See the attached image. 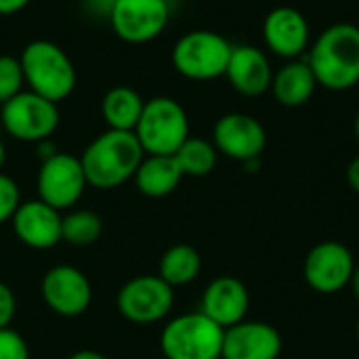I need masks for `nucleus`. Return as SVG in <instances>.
Instances as JSON below:
<instances>
[{"label":"nucleus","instance_id":"f257e3e1","mask_svg":"<svg viewBox=\"0 0 359 359\" xmlns=\"http://www.w3.org/2000/svg\"><path fill=\"white\" fill-rule=\"evenodd\" d=\"M309 67L318 86L349 90L359 84V27L334 23L326 27L309 50Z\"/></svg>","mask_w":359,"mask_h":359},{"label":"nucleus","instance_id":"f03ea898","mask_svg":"<svg viewBox=\"0 0 359 359\" xmlns=\"http://www.w3.org/2000/svg\"><path fill=\"white\" fill-rule=\"evenodd\" d=\"M145 151L128 130H105L80 156L86 183L97 189H114L135 177Z\"/></svg>","mask_w":359,"mask_h":359},{"label":"nucleus","instance_id":"7ed1b4c3","mask_svg":"<svg viewBox=\"0 0 359 359\" xmlns=\"http://www.w3.org/2000/svg\"><path fill=\"white\" fill-rule=\"evenodd\" d=\"M19 61L29 90L53 103L67 99L76 88V67L72 59L50 40L29 42Z\"/></svg>","mask_w":359,"mask_h":359},{"label":"nucleus","instance_id":"20e7f679","mask_svg":"<svg viewBox=\"0 0 359 359\" xmlns=\"http://www.w3.org/2000/svg\"><path fill=\"white\" fill-rule=\"evenodd\" d=\"M135 137L147 156H175L189 137V118L179 101L154 97L143 105Z\"/></svg>","mask_w":359,"mask_h":359},{"label":"nucleus","instance_id":"39448f33","mask_svg":"<svg viewBox=\"0 0 359 359\" xmlns=\"http://www.w3.org/2000/svg\"><path fill=\"white\" fill-rule=\"evenodd\" d=\"M225 330L202 311L185 313L168 322L160 337L166 359H221Z\"/></svg>","mask_w":359,"mask_h":359},{"label":"nucleus","instance_id":"423d86ee","mask_svg":"<svg viewBox=\"0 0 359 359\" xmlns=\"http://www.w3.org/2000/svg\"><path fill=\"white\" fill-rule=\"evenodd\" d=\"M233 44L217 32L194 29L172 46L175 69L189 80H215L225 76Z\"/></svg>","mask_w":359,"mask_h":359},{"label":"nucleus","instance_id":"0eeeda50","mask_svg":"<svg viewBox=\"0 0 359 359\" xmlns=\"http://www.w3.org/2000/svg\"><path fill=\"white\" fill-rule=\"evenodd\" d=\"M0 120L11 137L27 143H42L57 130L59 109L57 103L32 90H21L0 105Z\"/></svg>","mask_w":359,"mask_h":359},{"label":"nucleus","instance_id":"6e6552de","mask_svg":"<svg viewBox=\"0 0 359 359\" xmlns=\"http://www.w3.org/2000/svg\"><path fill=\"white\" fill-rule=\"evenodd\" d=\"M168 0H111L109 21L114 34L130 44L156 40L168 25Z\"/></svg>","mask_w":359,"mask_h":359},{"label":"nucleus","instance_id":"1a4fd4ad","mask_svg":"<svg viewBox=\"0 0 359 359\" xmlns=\"http://www.w3.org/2000/svg\"><path fill=\"white\" fill-rule=\"evenodd\" d=\"M175 303L172 286L160 276H139L118 292L120 313L135 324H154L164 320Z\"/></svg>","mask_w":359,"mask_h":359},{"label":"nucleus","instance_id":"9d476101","mask_svg":"<svg viewBox=\"0 0 359 359\" xmlns=\"http://www.w3.org/2000/svg\"><path fill=\"white\" fill-rule=\"evenodd\" d=\"M86 185L88 183L80 158L55 151L53 156L42 160L38 172V194L40 200L55 210L72 208L82 198Z\"/></svg>","mask_w":359,"mask_h":359},{"label":"nucleus","instance_id":"9b49d317","mask_svg":"<svg viewBox=\"0 0 359 359\" xmlns=\"http://www.w3.org/2000/svg\"><path fill=\"white\" fill-rule=\"evenodd\" d=\"M355 271L351 250L341 242H320L305 259V282L320 294H334L349 286Z\"/></svg>","mask_w":359,"mask_h":359},{"label":"nucleus","instance_id":"f8f14e48","mask_svg":"<svg viewBox=\"0 0 359 359\" xmlns=\"http://www.w3.org/2000/svg\"><path fill=\"white\" fill-rule=\"evenodd\" d=\"M212 143L223 156L246 164L250 160H259L267 145V133L255 116L233 111L217 120Z\"/></svg>","mask_w":359,"mask_h":359},{"label":"nucleus","instance_id":"ddd939ff","mask_svg":"<svg viewBox=\"0 0 359 359\" xmlns=\"http://www.w3.org/2000/svg\"><path fill=\"white\" fill-rule=\"evenodd\" d=\"M40 290L46 307L63 318L82 316L93 299L90 282L86 280V276L67 265H59L46 271Z\"/></svg>","mask_w":359,"mask_h":359},{"label":"nucleus","instance_id":"4468645a","mask_svg":"<svg viewBox=\"0 0 359 359\" xmlns=\"http://www.w3.org/2000/svg\"><path fill=\"white\" fill-rule=\"evenodd\" d=\"M309 21L294 6H276L263 21V40L267 48L282 59H297L309 48Z\"/></svg>","mask_w":359,"mask_h":359},{"label":"nucleus","instance_id":"2eb2a0df","mask_svg":"<svg viewBox=\"0 0 359 359\" xmlns=\"http://www.w3.org/2000/svg\"><path fill=\"white\" fill-rule=\"evenodd\" d=\"M282 353L280 332L265 322H240L225 330L221 359H278Z\"/></svg>","mask_w":359,"mask_h":359},{"label":"nucleus","instance_id":"dca6fc26","mask_svg":"<svg viewBox=\"0 0 359 359\" xmlns=\"http://www.w3.org/2000/svg\"><path fill=\"white\" fill-rule=\"evenodd\" d=\"M250 307V294L244 282L231 276H223L212 280L202 297L200 311L219 324L223 330L244 322Z\"/></svg>","mask_w":359,"mask_h":359},{"label":"nucleus","instance_id":"f3484780","mask_svg":"<svg viewBox=\"0 0 359 359\" xmlns=\"http://www.w3.org/2000/svg\"><path fill=\"white\" fill-rule=\"evenodd\" d=\"M61 221L63 217L59 210L42 200H34L19 204L13 215V229L25 246L34 250H48L61 242Z\"/></svg>","mask_w":359,"mask_h":359},{"label":"nucleus","instance_id":"a211bd4d","mask_svg":"<svg viewBox=\"0 0 359 359\" xmlns=\"http://www.w3.org/2000/svg\"><path fill=\"white\" fill-rule=\"evenodd\" d=\"M225 76L240 95L259 97L271 88L273 69L267 55L261 48L252 44H240L231 48Z\"/></svg>","mask_w":359,"mask_h":359},{"label":"nucleus","instance_id":"6ab92c4d","mask_svg":"<svg viewBox=\"0 0 359 359\" xmlns=\"http://www.w3.org/2000/svg\"><path fill=\"white\" fill-rule=\"evenodd\" d=\"M318 88V80L307 61L292 59L282 65L271 80V93L278 103L284 107H301L305 105Z\"/></svg>","mask_w":359,"mask_h":359},{"label":"nucleus","instance_id":"aec40b11","mask_svg":"<svg viewBox=\"0 0 359 359\" xmlns=\"http://www.w3.org/2000/svg\"><path fill=\"white\" fill-rule=\"evenodd\" d=\"M183 179L175 156H147L135 172L139 191L147 198L170 196Z\"/></svg>","mask_w":359,"mask_h":359},{"label":"nucleus","instance_id":"412c9836","mask_svg":"<svg viewBox=\"0 0 359 359\" xmlns=\"http://www.w3.org/2000/svg\"><path fill=\"white\" fill-rule=\"evenodd\" d=\"M145 101L130 86H114L101 101L103 120L111 130H128L135 133V126L143 114Z\"/></svg>","mask_w":359,"mask_h":359},{"label":"nucleus","instance_id":"4be33fe9","mask_svg":"<svg viewBox=\"0 0 359 359\" xmlns=\"http://www.w3.org/2000/svg\"><path fill=\"white\" fill-rule=\"evenodd\" d=\"M202 269V259L200 252L189 246V244H177L168 248L160 261V278L168 286H185L198 278Z\"/></svg>","mask_w":359,"mask_h":359},{"label":"nucleus","instance_id":"5701e85b","mask_svg":"<svg viewBox=\"0 0 359 359\" xmlns=\"http://www.w3.org/2000/svg\"><path fill=\"white\" fill-rule=\"evenodd\" d=\"M217 147L215 143L200 139V137H187V141L177 149L175 160L185 175L189 177H206L215 170L217 166Z\"/></svg>","mask_w":359,"mask_h":359},{"label":"nucleus","instance_id":"b1692460","mask_svg":"<svg viewBox=\"0 0 359 359\" xmlns=\"http://www.w3.org/2000/svg\"><path fill=\"white\" fill-rule=\"evenodd\" d=\"M103 233V221L90 210H76L61 221V240L72 246H90Z\"/></svg>","mask_w":359,"mask_h":359},{"label":"nucleus","instance_id":"393cba45","mask_svg":"<svg viewBox=\"0 0 359 359\" xmlns=\"http://www.w3.org/2000/svg\"><path fill=\"white\" fill-rule=\"evenodd\" d=\"M25 78L23 67L17 57L0 55V105L23 90Z\"/></svg>","mask_w":359,"mask_h":359},{"label":"nucleus","instance_id":"a878e982","mask_svg":"<svg viewBox=\"0 0 359 359\" xmlns=\"http://www.w3.org/2000/svg\"><path fill=\"white\" fill-rule=\"evenodd\" d=\"M21 204V196H19V185L0 172V223L13 219V215L17 212Z\"/></svg>","mask_w":359,"mask_h":359},{"label":"nucleus","instance_id":"bb28decb","mask_svg":"<svg viewBox=\"0 0 359 359\" xmlns=\"http://www.w3.org/2000/svg\"><path fill=\"white\" fill-rule=\"evenodd\" d=\"M0 359H29L25 341L11 328L0 330Z\"/></svg>","mask_w":359,"mask_h":359},{"label":"nucleus","instance_id":"cd10ccee","mask_svg":"<svg viewBox=\"0 0 359 359\" xmlns=\"http://www.w3.org/2000/svg\"><path fill=\"white\" fill-rule=\"evenodd\" d=\"M15 311H17L15 294H13V290L6 284L0 282V330L8 328V324L15 318Z\"/></svg>","mask_w":359,"mask_h":359},{"label":"nucleus","instance_id":"c85d7f7f","mask_svg":"<svg viewBox=\"0 0 359 359\" xmlns=\"http://www.w3.org/2000/svg\"><path fill=\"white\" fill-rule=\"evenodd\" d=\"M29 0H0V15H13L25 8Z\"/></svg>","mask_w":359,"mask_h":359},{"label":"nucleus","instance_id":"c756f323","mask_svg":"<svg viewBox=\"0 0 359 359\" xmlns=\"http://www.w3.org/2000/svg\"><path fill=\"white\" fill-rule=\"evenodd\" d=\"M347 181L353 187V191L359 194V156L351 160V164L347 166Z\"/></svg>","mask_w":359,"mask_h":359},{"label":"nucleus","instance_id":"7c9ffc66","mask_svg":"<svg viewBox=\"0 0 359 359\" xmlns=\"http://www.w3.org/2000/svg\"><path fill=\"white\" fill-rule=\"evenodd\" d=\"M69 359H107L105 355H101V353H97V351H78V353H74Z\"/></svg>","mask_w":359,"mask_h":359},{"label":"nucleus","instance_id":"2f4dec72","mask_svg":"<svg viewBox=\"0 0 359 359\" xmlns=\"http://www.w3.org/2000/svg\"><path fill=\"white\" fill-rule=\"evenodd\" d=\"M351 288H353V294H355V299L359 301V265H355V271H353V276H351Z\"/></svg>","mask_w":359,"mask_h":359},{"label":"nucleus","instance_id":"473e14b6","mask_svg":"<svg viewBox=\"0 0 359 359\" xmlns=\"http://www.w3.org/2000/svg\"><path fill=\"white\" fill-rule=\"evenodd\" d=\"M4 158H6V149H4V143L0 141V168H2V164H4Z\"/></svg>","mask_w":359,"mask_h":359},{"label":"nucleus","instance_id":"72a5a7b5","mask_svg":"<svg viewBox=\"0 0 359 359\" xmlns=\"http://www.w3.org/2000/svg\"><path fill=\"white\" fill-rule=\"evenodd\" d=\"M353 133H355V139L359 141V114L355 116V122H353Z\"/></svg>","mask_w":359,"mask_h":359},{"label":"nucleus","instance_id":"f704fd0d","mask_svg":"<svg viewBox=\"0 0 359 359\" xmlns=\"http://www.w3.org/2000/svg\"><path fill=\"white\" fill-rule=\"evenodd\" d=\"M358 341H359V320H358Z\"/></svg>","mask_w":359,"mask_h":359},{"label":"nucleus","instance_id":"c9c22d12","mask_svg":"<svg viewBox=\"0 0 359 359\" xmlns=\"http://www.w3.org/2000/svg\"><path fill=\"white\" fill-rule=\"evenodd\" d=\"M109 2H111V0H109Z\"/></svg>","mask_w":359,"mask_h":359},{"label":"nucleus","instance_id":"e433bc0d","mask_svg":"<svg viewBox=\"0 0 359 359\" xmlns=\"http://www.w3.org/2000/svg\"><path fill=\"white\" fill-rule=\"evenodd\" d=\"M168 2H170V0H168Z\"/></svg>","mask_w":359,"mask_h":359}]
</instances>
